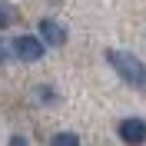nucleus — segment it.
I'll list each match as a JSON object with an SVG mask.
<instances>
[{
  "label": "nucleus",
  "instance_id": "1",
  "mask_svg": "<svg viewBox=\"0 0 146 146\" xmlns=\"http://www.w3.org/2000/svg\"><path fill=\"white\" fill-rule=\"evenodd\" d=\"M106 63L123 76V83L143 86V90H146V66L139 63L133 53H126V50H106Z\"/></svg>",
  "mask_w": 146,
  "mask_h": 146
},
{
  "label": "nucleus",
  "instance_id": "2",
  "mask_svg": "<svg viewBox=\"0 0 146 146\" xmlns=\"http://www.w3.org/2000/svg\"><path fill=\"white\" fill-rule=\"evenodd\" d=\"M43 36H17L13 40V53L20 56V60H27V63H36V60H43Z\"/></svg>",
  "mask_w": 146,
  "mask_h": 146
},
{
  "label": "nucleus",
  "instance_id": "3",
  "mask_svg": "<svg viewBox=\"0 0 146 146\" xmlns=\"http://www.w3.org/2000/svg\"><path fill=\"white\" fill-rule=\"evenodd\" d=\"M119 139H123L126 146H143L146 143V123L139 116L123 119V123H119Z\"/></svg>",
  "mask_w": 146,
  "mask_h": 146
},
{
  "label": "nucleus",
  "instance_id": "4",
  "mask_svg": "<svg viewBox=\"0 0 146 146\" xmlns=\"http://www.w3.org/2000/svg\"><path fill=\"white\" fill-rule=\"evenodd\" d=\"M40 36H43L46 46H63L66 43V27L56 23L53 17H43V20H40Z\"/></svg>",
  "mask_w": 146,
  "mask_h": 146
},
{
  "label": "nucleus",
  "instance_id": "5",
  "mask_svg": "<svg viewBox=\"0 0 146 146\" xmlns=\"http://www.w3.org/2000/svg\"><path fill=\"white\" fill-rule=\"evenodd\" d=\"M50 146H80V136L76 133H56L50 139Z\"/></svg>",
  "mask_w": 146,
  "mask_h": 146
},
{
  "label": "nucleus",
  "instance_id": "6",
  "mask_svg": "<svg viewBox=\"0 0 146 146\" xmlns=\"http://www.w3.org/2000/svg\"><path fill=\"white\" fill-rule=\"evenodd\" d=\"M10 20H13V13H10V10L0 3V30H7V27H10Z\"/></svg>",
  "mask_w": 146,
  "mask_h": 146
},
{
  "label": "nucleus",
  "instance_id": "7",
  "mask_svg": "<svg viewBox=\"0 0 146 146\" xmlns=\"http://www.w3.org/2000/svg\"><path fill=\"white\" fill-rule=\"evenodd\" d=\"M7 146H27V139H23V136H10Z\"/></svg>",
  "mask_w": 146,
  "mask_h": 146
},
{
  "label": "nucleus",
  "instance_id": "8",
  "mask_svg": "<svg viewBox=\"0 0 146 146\" xmlns=\"http://www.w3.org/2000/svg\"><path fill=\"white\" fill-rule=\"evenodd\" d=\"M3 60H7V43L0 40V63H3Z\"/></svg>",
  "mask_w": 146,
  "mask_h": 146
}]
</instances>
